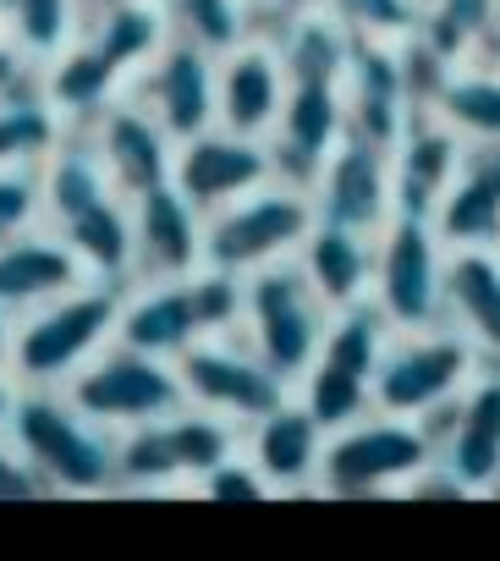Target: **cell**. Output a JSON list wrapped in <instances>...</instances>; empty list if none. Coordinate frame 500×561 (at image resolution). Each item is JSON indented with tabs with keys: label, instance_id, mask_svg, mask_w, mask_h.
Returning a JSON list of instances; mask_svg holds the SVG:
<instances>
[{
	"label": "cell",
	"instance_id": "cell-47",
	"mask_svg": "<svg viewBox=\"0 0 500 561\" xmlns=\"http://www.w3.org/2000/svg\"><path fill=\"white\" fill-rule=\"evenodd\" d=\"M18 380H12V369H0V435H7V424H12V408H18Z\"/></svg>",
	"mask_w": 500,
	"mask_h": 561
},
{
	"label": "cell",
	"instance_id": "cell-32",
	"mask_svg": "<svg viewBox=\"0 0 500 561\" xmlns=\"http://www.w3.org/2000/svg\"><path fill=\"white\" fill-rule=\"evenodd\" d=\"M495 18H500V0H423L412 39L423 50H434L445 67H467L484 56Z\"/></svg>",
	"mask_w": 500,
	"mask_h": 561
},
{
	"label": "cell",
	"instance_id": "cell-20",
	"mask_svg": "<svg viewBox=\"0 0 500 561\" xmlns=\"http://www.w3.org/2000/svg\"><path fill=\"white\" fill-rule=\"evenodd\" d=\"M83 280L94 275L83 270V259L56 226H34V231H18L12 242H0V309L7 314H28L83 287Z\"/></svg>",
	"mask_w": 500,
	"mask_h": 561
},
{
	"label": "cell",
	"instance_id": "cell-24",
	"mask_svg": "<svg viewBox=\"0 0 500 561\" xmlns=\"http://www.w3.org/2000/svg\"><path fill=\"white\" fill-rule=\"evenodd\" d=\"M116 342L154 353V358H176L198 342V314H193V293L187 275L182 280H132L121 293V314H116Z\"/></svg>",
	"mask_w": 500,
	"mask_h": 561
},
{
	"label": "cell",
	"instance_id": "cell-34",
	"mask_svg": "<svg viewBox=\"0 0 500 561\" xmlns=\"http://www.w3.org/2000/svg\"><path fill=\"white\" fill-rule=\"evenodd\" d=\"M0 23L34 67H45L83 34V0H0Z\"/></svg>",
	"mask_w": 500,
	"mask_h": 561
},
{
	"label": "cell",
	"instance_id": "cell-15",
	"mask_svg": "<svg viewBox=\"0 0 500 561\" xmlns=\"http://www.w3.org/2000/svg\"><path fill=\"white\" fill-rule=\"evenodd\" d=\"M341 100H347V133L391 149L402 127L418 116L407 100V78H402V39L358 34L347 72H341Z\"/></svg>",
	"mask_w": 500,
	"mask_h": 561
},
{
	"label": "cell",
	"instance_id": "cell-43",
	"mask_svg": "<svg viewBox=\"0 0 500 561\" xmlns=\"http://www.w3.org/2000/svg\"><path fill=\"white\" fill-rule=\"evenodd\" d=\"M50 484L39 479V468L18 451L12 435H0V501H45Z\"/></svg>",
	"mask_w": 500,
	"mask_h": 561
},
{
	"label": "cell",
	"instance_id": "cell-9",
	"mask_svg": "<svg viewBox=\"0 0 500 561\" xmlns=\"http://www.w3.org/2000/svg\"><path fill=\"white\" fill-rule=\"evenodd\" d=\"M176 375L193 408L220 413L236 430H247L292 397V386L236 336H198L187 353H176Z\"/></svg>",
	"mask_w": 500,
	"mask_h": 561
},
{
	"label": "cell",
	"instance_id": "cell-14",
	"mask_svg": "<svg viewBox=\"0 0 500 561\" xmlns=\"http://www.w3.org/2000/svg\"><path fill=\"white\" fill-rule=\"evenodd\" d=\"M214 89H220V56L182 34H171L160 56L138 72V100L176 144L214 127Z\"/></svg>",
	"mask_w": 500,
	"mask_h": 561
},
{
	"label": "cell",
	"instance_id": "cell-1",
	"mask_svg": "<svg viewBox=\"0 0 500 561\" xmlns=\"http://www.w3.org/2000/svg\"><path fill=\"white\" fill-rule=\"evenodd\" d=\"M7 435L39 468L50 495L116 490V430L89 419L61 386H23Z\"/></svg>",
	"mask_w": 500,
	"mask_h": 561
},
{
	"label": "cell",
	"instance_id": "cell-39",
	"mask_svg": "<svg viewBox=\"0 0 500 561\" xmlns=\"http://www.w3.org/2000/svg\"><path fill=\"white\" fill-rule=\"evenodd\" d=\"M193 293V314H198V336H236L242 331V309H247V275L198 264L187 275Z\"/></svg>",
	"mask_w": 500,
	"mask_h": 561
},
{
	"label": "cell",
	"instance_id": "cell-35",
	"mask_svg": "<svg viewBox=\"0 0 500 561\" xmlns=\"http://www.w3.org/2000/svg\"><path fill=\"white\" fill-rule=\"evenodd\" d=\"M160 7L171 18V34H182V39L214 50V56H225L242 39L259 34V18L247 0H160Z\"/></svg>",
	"mask_w": 500,
	"mask_h": 561
},
{
	"label": "cell",
	"instance_id": "cell-17",
	"mask_svg": "<svg viewBox=\"0 0 500 561\" xmlns=\"http://www.w3.org/2000/svg\"><path fill=\"white\" fill-rule=\"evenodd\" d=\"M204 264V209L176 182L132 198V280H182Z\"/></svg>",
	"mask_w": 500,
	"mask_h": 561
},
{
	"label": "cell",
	"instance_id": "cell-31",
	"mask_svg": "<svg viewBox=\"0 0 500 561\" xmlns=\"http://www.w3.org/2000/svg\"><path fill=\"white\" fill-rule=\"evenodd\" d=\"M434 116L451 133H462V144H500V67L495 61L451 67L434 94Z\"/></svg>",
	"mask_w": 500,
	"mask_h": 561
},
{
	"label": "cell",
	"instance_id": "cell-50",
	"mask_svg": "<svg viewBox=\"0 0 500 561\" xmlns=\"http://www.w3.org/2000/svg\"><path fill=\"white\" fill-rule=\"evenodd\" d=\"M105 7H116V0H83V23H89L94 12H105Z\"/></svg>",
	"mask_w": 500,
	"mask_h": 561
},
{
	"label": "cell",
	"instance_id": "cell-25",
	"mask_svg": "<svg viewBox=\"0 0 500 561\" xmlns=\"http://www.w3.org/2000/svg\"><path fill=\"white\" fill-rule=\"evenodd\" d=\"M445 325L500 364V248H445Z\"/></svg>",
	"mask_w": 500,
	"mask_h": 561
},
{
	"label": "cell",
	"instance_id": "cell-2",
	"mask_svg": "<svg viewBox=\"0 0 500 561\" xmlns=\"http://www.w3.org/2000/svg\"><path fill=\"white\" fill-rule=\"evenodd\" d=\"M121 293L111 280H83V287L18 314L12 331V380L18 386H67L105 342H116Z\"/></svg>",
	"mask_w": 500,
	"mask_h": 561
},
{
	"label": "cell",
	"instance_id": "cell-30",
	"mask_svg": "<svg viewBox=\"0 0 500 561\" xmlns=\"http://www.w3.org/2000/svg\"><path fill=\"white\" fill-rule=\"evenodd\" d=\"M72 253L83 259V270L111 287H132V198L111 193L100 204H89L83 215H72L67 226H56Z\"/></svg>",
	"mask_w": 500,
	"mask_h": 561
},
{
	"label": "cell",
	"instance_id": "cell-23",
	"mask_svg": "<svg viewBox=\"0 0 500 561\" xmlns=\"http://www.w3.org/2000/svg\"><path fill=\"white\" fill-rule=\"evenodd\" d=\"M265 39L276 45V56H281V67H287V83H303V78L341 83L358 28H352L341 12H330L325 0H309V7L276 18V23L265 28Z\"/></svg>",
	"mask_w": 500,
	"mask_h": 561
},
{
	"label": "cell",
	"instance_id": "cell-11",
	"mask_svg": "<svg viewBox=\"0 0 500 561\" xmlns=\"http://www.w3.org/2000/svg\"><path fill=\"white\" fill-rule=\"evenodd\" d=\"M171 182L187 193V204H198L204 215L254 193L265 182H276V160H270V144L265 138H242V133H225V127H204L193 138L176 144V165H171Z\"/></svg>",
	"mask_w": 500,
	"mask_h": 561
},
{
	"label": "cell",
	"instance_id": "cell-29",
	"mask_svg": "<svg viewBox=\"0 0 500 561\" xmlns=\"http://www.w3.org/2000/svg\"><path fill=\"white\" fill-rule=\"evenodd\" d=\"M83 39L132 83L160 56V45L171 39V18H165L160 0H116V7H105L83 23Z\"/></svg>",
	"mask_w": 500,
	"mask_h": 561
},
{
	"label": "cell",
	"instance_id": "cell-10",
	"mask_svg": "<svg viewBox=\"0 0 500 561\" xmlns=\"http://www.w3.org/2000/svg\"><path fill=\"white\" fill-rule=\"evenodd\" d=\"M418 424L429 430L434 457L478 495L500 473V364L484 358L478 375L451 402H440L434 413H423Z\"/></svg>",
	"mask_w": 500,
	"mask_h": 561
},
{
	"label": "cell",
	"instance_id": "cell-38",
	"mask_svg": "<svg viewBox=\"0 0 500 561\" xmlns=\"http://www.w3.org/2000/svg\"><path fill=\"white\" fill-rule=\"evenodd\" d=\"M165 424H171V446H176L182 479H193V484H198L209 468H220V462L236 451V435H242L236 424H225L220 413H204V408H193V402L176 408Z\"/></svg>",
	"mask_w": 500,
	"mask_h": 561
},
{
	"label": "cell",
	"instance_id": "cell-12",
	"mask_svg": "<svg viewBox=\"0 0 500 561\" xmlns=\"http://www.w3.org/2000/svg\"><path fill=\"white\" fill-rule=\"evenodd\" d=\"M309 193H314V215L319 220L380 237L385 220L396 215V198H391V149L347 133L330 149V160L319 165V176H314Z\"/></svg>",
	"mask_w": 500,
	"mask_h": 561
},
{
	"label": "cell",
	"instance_id": "cell-7",
	"mask_svg": "<svg viewBox=\"0 0 500 561\" xmlns=\"http://www.w3.org/2000/svg\"><path fill=\"white\" fill-rule=\"evenodd\" d=\"M369 298L385 309L396 331L445 325V242L423 215H391L374 237V287Z\"/></svg>",
	"mask_w": 500,
	"mask_h": 561
},
{
	"label": "cell",
	"instance_id": "cell-3",
	"mask_svg": "<svg viewBox=\"0 0 500 561\" xmlns=\"http://www.w3.org/2000/svg\"><path fill=\"white\" fill-rule=\"evenodd\" d=\"M325 325H330V304L314 293V280L303 275L298 253L247 275L242 342L254 347L287 386H298L314 369L319 342H325Z\"/></svg>",
	"mask_w": 500,
	"mask_h": 561
},
{
	"label": "cell",
	"instance_id": "cell-13",
	"mask_svg": "<svg viewBox=\"0 0 500 561\" xmlns=\"http://www.w3.org/2000/svg\"><path fill=\"white\" fill-rule=\"evenodd\" d=\"M89 138L111 171V187L121 198H143L154 187L171 182V165H176V138L154 122V111L138 100V94H116L94 122H89Z\"/></svg>",
	"mask_w": 500,
	"mask_h": 561
},
{
	"label": "cell",
	"instance_id": "cell-36",
	"mask_svg": "<svg viewBox=\"0 0 500 561\" xmlns=\"http://www.w3.org/2000/svg\"><path fill=\"white\" fill-rule=\"evenodd\" d=\"M182 484V462L171 446V424L149 419L116 435V490H171Z\"/></svg>",
	"mask_w": 500,
	"mask_h": 561
},
{
	"label": "cell",
	"instance_id": "cell-40",
	"mask_svg": "<svg viewBox=\"0 0 500 561\" xmlns=\"http://www.w3.org/2000/svg\"><path fill=\"white\" fill-rule=\"evenodd\" d=\"M45 220V193H39V165H0V242L18 231H34Z\"/></svg>",
	"mask_w": 500,
	"mask_h": 561
},
{
	"label": "cell",
	"instance_id": "cell-33",
	"mask_svg": "<svg viewBox=\"0 0 500 561\" xmlns=\"http://www.w3.org/2000/svg\"><path fill=\"white\" fill-rule=\"evenodd\" d=\"M396 325L385 320V309L374 298H358V304H341L330 309V325H325V342H319V358L347 369V375H363L374 386V369L391 347Z\"/></svg>",
	"mask_w": 500,
	"mask_h": 561
},
{
	"label": "cell",
	"instance_id": "cell-8",
	"mask_svg": "<svg viewBox=\"0 0 500 561\" xmlns=\"http://www.w3.org/2000/svg\"><path fill=\"white\" fill-rule=\"evenodd\" d=\"M484 353L456 331V325H429V331H396L380 369H374V408L423 419L440 402H451L473 375Z\"/></svg>",
	"mask_w": 500,
	"mask_h": 561
},
{
	"label": "cell",
	"instance_id": "cell-45",
	"mask_svg": "<svg viewBox=\"0 0 500 561\" xmlns=\"http://www.w3.org/2000/svg\"><path fill=\"white\" fill-rule=\"evenodd\" d=\"M28 78H39V67L18 50V39L0 28V94H12V89H23Z\"/></svg>",
	"mask_w": 500,
	"mask_h": 561
},
{
	"label": "cell",
	"instance_id": "cell-37",
	"mask_svg": "<svg viewBox=\"0 0 500 561\" xmlns=\"http://www.w3.org/2000/svg\"><path fill=\"white\" fill-rule=\"evenodd\" d=\"M298 402L314 413V424L325 435H336V430H347V424H358V419L374 413V386L363 375H347V369L314 358V369L298 380Z\"/></svg>",
	"mask_w": 500,
	"mask_h": 561
},
{
	"label": "cell",
	"instance_id": "cell-6",
	"mask_svg": "<svg viewBox=\"0 0 500 561\" xmlns=\"http://www.w3.org/2000/svg\"><path fill=\"white\" fill-rule=\"evenodd\" d=\"M61 391L105 430H132V424L171 419L176 408H187L176 358H154V353H138L127 342H105Z\"/></svg>",
	"mask_w": 500,
	"mask_h": 561
},
{
	"label": "cell",
	"instance_id": "cell-5",
	"mask_svg": "<svg viewBox=\"0 0 500 561\" xmlns=\"http://www.w3.org/2000/svg\"><path fill=\"white\" fill-rule=\"evenodd\" d=\"M434 462V440L418 419L402 413H369L336 435H325L319 457V490L336 501H363V495H402V484Z\"/></svg>",
	"mask_w": 500,
	"mask_h": 561
},
{
	"label": "cell",
	"instance_id": "cell-18",
	"mask_svg": "<svg viewBox=\"0 0 500 561\" xmlns=\"http://www.w3.org/2000/svg\"><path fill=\"white\" fill-rule=\"evenodd\" d=\"M287 105V67L265 34L242 39L220 56V89H214V127L242 138H270Z\"/></svg>",
	"mask_w": 500,
	"mask_h": 561
},
{
	"label": "cell",
	"instance_id": "cell-42",
	"mask_svg": "<svg viewBox=\"0 0 500 561\" xmlns=\"http://www.w3.org/2000/svg\"><path fill=\"white\" fill-rule=\"evenodd\" d=\"M198 495L204 501H231V506H254V501H270L276 495V484L254 468V457H225L220 468H209L204 479H198Z\"/></svg>",
	"mask_w": 500,
	"mask_h": 561
},
{
	"label": "cell",
	"instance_id": "cell-21",
	"mask_svg": "<svg viewBox=\"0 0 500 561\" xmlns=\"http://www.w3.org/2000/svg\"><path fill=\"white\" fill-rule=\"evenodd\" d=\"M429 220L445 248H500V144L462 149V165Z\"/></svg>",
	"mask_w": 500,
	"mask_h": 561
},
{
	"label": "cell",
	"instance_id": "cell-19",
	"mask_svg": "<svg viewBox=\"0 0 500 561\" xmlns=\"http://www.w3.org/2000/svg\"><path fill=\"white\" fill-rule=\"evenodd\" d=\"M462 133H451L434 111H418L402 138L391 144V198H396V215H434L456 165H462Z\"/></svg>",
	"mask_w": 500,
	"mask_h": 561
},
{
	"label": "cell",
	"instance_id": "cell-16",
	"mask_svg": "<svg viewBox=\"0 0 500 561\" xmlns=\"http://www.w3.org/2000/svg\"><path fill=\"white\" fill-rule=\"evenodd\" d=\"M341 138H347L341 83H319V78L287 83L281 122H276V133L265 138V144H270V160H276V176L292 182V187H314L319 165L330 160V149H336Z\"/></svg>",
	"mask_w": 500,
	"mask_h": 561
},
{
	"label": "cell",
	"instance_id": "cell-44",
	"mask_svg": "<svg viewBox=\"0 0 500 561\" xmlns=\"http://www.w3.org/2000/svg\"><path fill=\"white\" fill-rule=\"evenodd\" d=\"M402 495H407V501H467L473 490H467V484H462V479H456L440 457H434L429 468H418V473L402 484Z\"/></svg>",
	"mask_w": 500,
	"mask_h": 561
},
{
	"label": "cell",
	"instance_id": "cell-22",
	"mask_svg": "<svg viewBox=\"0 0 500 561\" xmlns=\"http://www.w3.org/2000/svg\"><path fill=\"white\" fill-rule=\"evenodd\" d=\"M247 457H254V468L281 490H309L319 484V457H325V430L314 424V413L287 397L281 408H270L265 419L247 424Z\"/></svg>",
	"mask_w": 500,
	"mask_h": 561
},
{
	"label": "cell",
	"instance_id": "cell-4",
	"mask_svg": "<svg viewBox=\"0 0 500 561\" xmlns=\"http://www.w3.org/2000/svg\"><path fill=\"white\" fill-rule=\"evenodd\" d=\"M314 226V193L292 182H265L204 215V264L254 275L276 259H292Z\"/></svg>",
	"mask_w": 500,
	"mask_h": 561
},
{
	"label": "cell",
	"instance_id": "cell-49",
	"mask_svg": "<svg viewBox=\"0 0 500 561\" xmlns=\"http://www.w3.org/2000/svg\"><path fill=\"white\" fill-rule=\"evenodd\" d=\"M478 61H495V67H500V18H495V34H489V45H484Z\"/></svg>",
	"mask_w": 500,
	"mask_h": 561
},
{
	"label": "cell",
	"instance_id": "cell-51",
	"mask_svg": "<svg viewBox=\"0 0 500 561\" xmlns=\"http://www.w3.org/2000/svg\"><path fill=\"white\" fill-rule=\"evenodd\" d=\"M484 495H495V501H500V473H495V479L484 484Z\"/></svg>",
	"mask_w": 500,
	"mask_h": 561
},
{
	"label": "cell",
	"instance_id": "cell-26",
	"mask_svg": "<svg viewBox=\"0 0 500 561\" xmlns=\"http://www.w3.org/2000/svg\"><path fill=\"white\" fill-rule=\"evenodd\" d=\"M298 264H303V275L314 280V293L330 309L358 304L374 287V237L352 231V226H330V220L314 215V226L298 248Z\"/></svg>",
	"mask_w": 500,
	"mask_h": 561
},
{
	"label": "cell",
	"instance_id": "cell-27",
	"mask_svg": "<svg viewBox=\"0 0 500 561\" xmlns=\"http://www.w3.org/2000/svg\"><path fill=\"white\" fill-rule=\"evenodd\" d=\"M39 89H45V100L56 105V116H61L67 127H89V122L127 89V78L78 34L56 61L39 67Z\"/></svg>",
	"mask_w": 500,
	"mask_h": 561
},
{
	"label": "cell",
	"instance_id": "cell-28",
	"mask_svg": "<svg viewBox=\"0 0 500 561\" xmlns=\"http://www.w3.org/2000/svg\"><path fill=\"white\" fill-rule=\"evenodd\" d=\"M39 193H45V220L50 226H67L72 215H83L89 204L116 193L89 127H67L61 144L39 160Z\"/></svg>",
	"mask_w": 500,
	"mask_h": 561
},
{
	"label": "cell",
	"instance_id": "cell-46",
	"mask_svg": "<svg viewBox=\"0 0 500 561\" xmlns=\"http://www.w3.org/2000/svg\"><path fill=\"white\" fill-rule=\"evenodd\" d=\"M254 7V18H259V34L276 23V18H287V12H298V7H309V0H247Z\"/></svg>",
	"mask_w": 500,
	"mask_h": 561
},
{
	"label": "cell",
	"instance_id": "cell-48",
	"mask_svg": "<svg viewBox=\"0 0 500 561\" xmlns=\"http://www.w3.org/2000/svg\"><path fill=\"white\" fill-rule=\"evenodd\" d=\"M12 331H18V314L0 309V369H12Z\"/></svg>",
	"mask_w": 500,
	"mask_h": 561
},
{
	"label": "cell",
	"instance_id": "cell-41",
	"mask_svg": "<svg viewBox=\"0 0 500 561\" xmlns=\"http://www.w3.org/2000/svg\"><path fill=\"white\" fill-rule=\"evenodd\" d=\"M330 12H341L358 34L374 39H407L418 28V7L423 0H325Z\"/></svg>",
	"mask_w": 500,
	"mask_h": 561
}]
</instances>
